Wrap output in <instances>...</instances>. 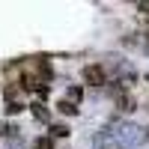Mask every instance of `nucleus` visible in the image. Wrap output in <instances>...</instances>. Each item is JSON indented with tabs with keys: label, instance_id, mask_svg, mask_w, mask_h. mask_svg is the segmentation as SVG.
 Here are the masks:
<instances>
[{
	"label": "nucleus",
	"instance_id": "6",
	"mask_svg": "<svg viewBox=\"0 0 149 149\" xmlns=\"http://www.w3.org/2000/svg\"><path fill=\"white\" fill-rule=\"evenodd\" d=\"M33 149H54V140L51 137H36L33 140Z\"/></svg>",
	"mask_w": 149,
	"mask_h": 149
},
{
	"label": "nucleus",
	"instance_id": "9",
	"mask_svg": "<svg viewBox=\"0 0 149 149\" xmlns=\"http://www.w3.org/2000/svg\"><path fill=\"white\" fill-rule=\"evenodd\" d=\"M3 134H6V137H15V134H18V125H12V122H6V125H3Z\"/></svg>",
	"mask_w": 149,
	"mask_h": 149
},
{
	"label": "nucleus",
	"instance_id": "4",
	"mask_svg": "<svg viewBox=\"0 0 149 149\" xmlns=\"http://www.w3.org/2000/svg\"><path fill=\"white\" fill-rule=\"evenodd\" d=\"M33 116H36V119H42V122L51 119V113H48V107H45L42 102H33Z\"/></svg>",
	"mask_w": 149,
	"mask_h": 149
},
{
	"label": "nucleus",
	"instance_id": "10",
	"mask_svg": "<svg viewBox=\"0 0 149 149\" xmlns=\"http://www.w3.org/2000/svg\"><path fill=\"white\" fill-rule=\"evenodd\" d=\"M137 9H140V12H146V15H149V3H140Z\"/></svg>",
	"mask_w": 149,
	"mask_h": 149
},
{
	"label": "nucleus",
	"instance_id": "7",
	"mask_svg": "<svg viewBox=\"0 0 149 149\" xmlns=\"http://www.w3.org/2000/svg\"><path fill=\"white\" fill-rule=\"evenodd\" d=\"M21 110H24L21 102H6V116H15V113H21Z\"/></svg>",
	"mask_w": 149,
	"mask_h": 149
},
{
	"label": "nucleus",
	"instance_id": "8",
	"mask_svg": "<svg viewBox=\"0 0 149 149\" xmlns=\"http://www.w3.org/2000/svg\"><path fill=\"white\" fill-rule=\"evenodd\" d=\"M81 98H84V90L81 86H72L69 90V102H81Z\"/></svg>",
	"mask_w": 149,
	"mask_h": 149
},
{
	"label": "nucleus",
	"instance_id": "11",
	"mask_svg": "<svg viewBox=\"0 0 149 149\" xmlns=\"http://www.w3.org/2000/svg\"><path fill=\"white\" fill-rule=\"evenodd\" d=\"M146 84H149V74H146Z\"/></svg>",
	"mask_w": 149,
	"mask_h": 149
},
{
	"label": "nucleus",
	"instance_id": "2",
	"mask_svg": "<svg viewBox=\"0 0 149 149\" xmlns=\"http://www.w3.org/2000/svg\"><path fill=\"white\" fill-rule=\"evenodd\" d=\"M57 110H60L63 116H78V104H74V102H69V98L57 102Z\"/></svg>",
	"mask_w": 149,
	"mask_h": 149
},
{
	"label": "nucleus",
	"instance_id": "1",
	"mask_svg": "<svg viewBox=\"0 0 149 149\" xmlns=\"http://www.w3.org/2000/svg\"><path fill=\"white\" fill-rule=\"evenodd\" d=\"M84 84H90V86H104L107 81V74H104V66H98V63H90V66H84Z\"/></svg>",
	"mask_w": 149,
	"mask_h": 149
},
{
	"label": "nucleus",
	"instance_id": "5",
	"mask_svg": "<svg viewBox=\"0 0 149 149\" xmlns=\"http://www.w3.org/2000/svg\"><path fill=\"white\" fill-rule=\"evenodd\" d=\"M116 104H119V110H128V113H131L137 102H134V95H119V98H116Z\"/></svg>",
	"mask_w": 149,
	"mask_h": 149
},
{
	"label": "nucleus",
	"instance_id": "3",
	"mask_svg": "<svg viewBox=\"0 0 149 149\" xmlns=\"http://www.w3.org/2000/svg\"><path fill=\"white\" fill-rule=\"evenodd\" d=\"M69 134H72V128L69 125H63V122H54V125H51V131H48V137H69Z\"/></svg>",
	"mask_w": 149,
	"mask_h": 149
}]
</instances>
